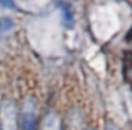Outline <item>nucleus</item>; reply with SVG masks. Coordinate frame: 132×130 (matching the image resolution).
I'll use <instances>...</instances> for the list:
<instances>
[{
	"instance_id": "f03ea898",
	"label": "nucleus",
	"mask_w": 132,
	"mask_h": 130,
	"mask_svg": "<svg viewBox=\"0 0 132 130\" xmlns=\"http://www.w3.org/2000/svg\"><path fill=\"white\" fill-rule=\"evenodd\" d=\"M22 129L36 130V115H35V102L32 99L26 101L22 112Z\"/></svg>"
},
{
	"instance_id": "7ed1b4c3",
	"label": "nucleus",
	"mask_w": 132,
	"mask_h": 130,
	"mask_svg": "<svg viewBox=\"0 0 132 130\" xmlns=\"http://www.w3.org/2000/svg\"><path fill=\"white\" fill-rule=\"evenodd\" d=\"M58 5H60L59 8L64 12V19L68 24H72V21H73V17H72V12H71V5L69 4H65V3H58Z\"/></svg>"
},
{
	"instance_id": "39448f33",
	"label": "nucleus",
	"mask_w": 132,
	"mask_h": 130,
	"mask_svg": "<svg viewBox=\"0 0 132 130\" xmlns=\"http://www.w3.org/2000/svg\"><path fill=\"white\" fill-rule=\"evenodd\" d=\"M0 5H3L4 8L14 9V3H13V1H3V0H0Z\"/></svg>"
},
{
	"instance_id": "20e7f679",
	"label": "nucleus",
	"mask_w": 132,
	"mask_h": 130,
	"mask_svg": "<svg viewBox=\"0 0 132 130\" xmlns=\"http://www.w3.org/2000/svg\"><path fill=\"white\" fill-rule=\"evenodd\" d=\"M13 27V21L8 17H4L0 19V33H4V32H8L9 29H12Z\"/></svg>"
},
{
	"instance_id": "f257e3e1",
	"label": "nucleus",
	"mask_w": 132,
	"mask_h": 130,
	"mask_svg": "<svg viewBox=\"0 0 132 130\" xmlns=\"http://www.w3.org/2000/svg\"><path fill=\"white\" fill-rule=\"evenodd\" d=\"M15 124L17 112L13 102H4L1 107V130H15Z\"/></svg>"
}]
</instances>
